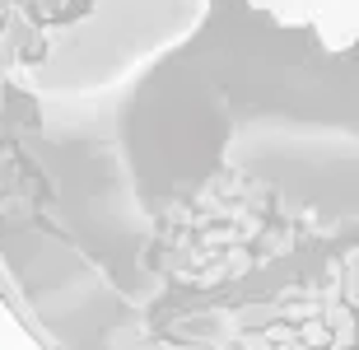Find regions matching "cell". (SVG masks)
<instances>
[{"label": "cell", "mask_w": 359, "mask_h": 350, "mask_svg": "<svg viewBox=\"0 0 359 350\" xmlns=\"http://www.w3.org/2000/svg\"><path fill=\"white\" fill-rule=\"evenodd\" d=\"M0 350H42L33 341V332H24V323L10 313V304L0 299Z\"/></svg>", "instance_id": "cell-1"}, {"label": "cell", "mask_w": 359, "mask_h": 350, "mask_svg": "<svg viewBox=\"0 0 359 350\" xmlns=\"http://www.w3.org/2000/svg\"><path fill=\"white\" fill-rule=\"evenodd\" d=\"M350 350H359V327H355V346H350Z\"/></svg>", "instance_id": "cell-2"}]
</instances>
